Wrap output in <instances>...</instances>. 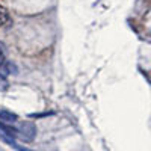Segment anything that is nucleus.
<instances>
[{"label":"nucleus","mask_w":151,"mask_h":151,"mask_svg":"<svg viewBox=\"0 0 151 151\" xmlns=\"http://www.w3.org/2000/svg\"><path fill=\"white\" fill-rule=\"evenodd\" d=\"M18 119V116H17V113H12V112H9V110H0V121H3V122H6V124H12V122H15Z\"/></svg>","instance_id":"obj_2"},{"label":"nucleus","mask_w":151,"mask_h":151,"mask_svg":"<svg viewBox=\"0 0 151 151\" xmlns=\"http://www.w3.org/2000/svg\"><path fill=\"white\" fill-rule=\"evenodd\" d=\"M0 136H6V137L14 139V137H17V130L12 129V127H9V125L0 124Z\"/></svg>","instance_id":"obj_3"},{"label":"nucleus","mask_w":151,"mask_h":151,"mask_svg":"<svg viewBox=\"0 0 151 151\" xmlns=\"http://www.w3.org/2000/svg\"><path fill=\"white\" fill-rule=\"evenodd\" d=\"M8 86H9V83H8V80L5 79V76L0 74V91H6Z\"/></svg>","instance_id":"obj_5"},{"label":"nucleus","mask_w":151,"mask_h":151,"mask_svg":"<svg viewBox=\"0 0 151 151\" xmlns=\"http://www.w3.org/2000/svg\"><path fill=\"white\" fill-rule=\"evenodd\" d=\"M17 136H20V139L24 142H32L36 136V127L32 121H23L18 125Z\"/></svg>","instance_id":"obj_1"},{"label":"nucleus","mask_w":151,"mask_h":151,"mask_svg":"<svg viewBox=\"0 0 151 151\" xmlns=\"http://www.w3.org/2000/svg\"><path fill=\"white\" fill-rule=\"evenodd\" d=\"M6 21H8V12H6L5 8L0 6V26H2V24H5Z\"/></svg>","instance_id":"obj_4"}]
</instances>
